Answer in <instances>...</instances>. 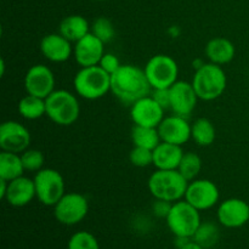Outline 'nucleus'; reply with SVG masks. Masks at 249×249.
<instances>
[{
    "instance_id": "1",
    "label": "nucleus",
    "mask_w": 249,
    "mask_h": 249,
    "mask_svg": "<svg viewBox=\"0 0 249 249\" xmlns=\"http://www.w3.org/2000/svg\"><path fill=\"white\" fill-rule=\"evenodd\" d=\"M152 91L145 71L134 65H122L111 74V92L124 105L134 102Z\"/></svg>"
},
{
    "instance_id": "2",
    "label": "nucleus",
    "mask_w": 249,
    "mask_h": 249,
    "mask_svg": "<svg viewBox=\"0 0 249 249\" xmlns=\"http://www.w3.org/2000/svg\"><path fill=\"white\" fill-rule=\"evenodd\" d=\"M191 83L199 100L213 101L225 92L228 77L223 66L207 62L196 68Z\"/></svg>"
},
{
    "instance_id": "3",
    "label": "nucleus",
    "mask_w": 249,
    "mask_h": 249,
    "mask_svg": "<svg viewBox=\"0 0 249 249\" xmlns=\"http://www.w3.org/2000/svg\"><path fill=\"white\" fill-rule=\"evenodd\" d=\"M189 181L179 173V170L156 169L148 178L147 187L155 199L174 202L184 199Z\"/></svg>"
},
{
    "instance_id": "4",
    "label": "nucleus",
    "mask_w": 249,
    "mask_h": 249,
    "mask_svg": "<svg viewBox=\"0 0 249 249\" xmlns=\"http://www.w3.org/2000/svg\"><path fill=\"white\" fill-rule=\"evenodd\" d=\"M75 94L84 100L94 101L111 92V74L99 65L80 67L73 79Z\"/></svg>"
},
{
    "instance_id": "5",
    "label": "nucleus",
    "mask_w": 249,
    "mask_h": 249,
    "mask_svg": "<svg viewBox=\"0 0 249 249\" xmlns=\"http://www.w3.org/2000/svg\"><path fill=\"white\" fill-rule=\"evenodd\" d=\"M45 104L46 117L57 125H72L79 118V100H78L77 95L68 90H53L45 99Z\"/></svg>"
},
{
    "instance_id": "6",
    "label": "nucleus",
    "mask_w": 249,
    "mask_h": 249,
    "mask_svg": "<svg viewBox=\"0 0 249 249\" xmlns=\"http://www.w3.org/2000/svg\"><path fill=\"white\" fill-rule=\"evenodd\" d=\"M165 221L175 237L192 238L202 224L201 212L185 199H180L173 203Z\"/></svg>"
},
{
    "instance_id": "7",
    "label": "nucleus",
    "mask_w": 249,
    "mask_h": 249,
    "mask_svg": "<svg viewBox=\"0 0 249 249\" xmlns=\"http://www.w3.org/2000/svg\"><path fill=\"white\" fill-rule=\"evenodd\" d=\"M145 74L153 89H169L179 77V66L169 55L158 53L152 56L146 63Z\"/></svg>"
},
{
    "instance_id": "8",
    "label": "nucleus",
    "mask_w": 249,
    "mask_h": 249,
    "mask_svg": "<svg viewBox=\"0 0 249 249\" xmlns=\"http://www.w3.org/2000/svg\"><path fill=\"white\" fill-rule=\"evenodd\" d=\"M36 198L46 207H53L66 194L65 179L58 170L43 168L33 178Z\"/></svg>"
},
{
    "instance_id": "9",
    "label": "nucleus",
    "mask_w": 249,
    "mask_h": 249,
    "mask_svg": "<svg viewBox=\"0 0 249 249\" xmlns=\"http://www.w3.org/2000/svg\"><path fill=\"white\" fill-rule=\"evenodd\" d=\"M89 213L88 198L78 192H68L53 206V216L62 225H77Z\"/></svg>"
},
{
    "instance_id": "10",
    "label": "nucleus",
    "mask_w": 249,
    "mask_h": 249,
    "mask_svg": "<svg viewBox=\"0 0 249 249\" xmlns=\"http://www.w3.org/2000/svg\"><path fill=\"white\" fill-rule=\"evenodd\" d=\"M220 198V191L215 182L209 179H195L187 185L184 199L199 212L208 211L216 206Z\"/></svg>"
},
{
    "instance_id": "11",
    "label": "nucleus",
    "mask_w": 249,
    "mask_h": 249,
    "mask_svg": "<svg viewBox=\"0 0 249 249\" xmlns=\"http://www.w3.org/2000/svg\"><path fill=\"white\" fill-rule=\"evenodd\" d=\"M23 85L27 94L46 99L53 90H56L55 74L48 66L34 65L27 71Z\"/></svg>"
},
{
    "instance_id": "12",
    "label": "nucleus",
    "mask_w": 249,
    "mask_h": 249,
    "mask_svg": "<svg viewBox=\"0 0 249 249\" xmlns=\"http://www.w3.org/2000/svg\"><path fill=\"white\" fill-rule=\"evenodd\" d=\"M31 133L17 121H6L0 125V148L7 152L22 153L31 145Z\"/></svg>"
},
{
    "instance_id": "13",
    "label": "nucleus",
    "mask_w": 249,
    "mask_h": 249,
    "mask_svg": "<svg viewBox=\"0 0 249 249\" xmlns=\"http://www.w3.org/2000/svg\"><path fill=\"white\" fill-rule=\"evenodd\" d=\"M165 109L153 99L152 95H147L130 106V118L135 125L158 128L164 118Z\"/></svg>"
},
{
    "instance_id": "14",
    "label": "nucleus",
    "mask_w": 249,
    "mask_h": 249,
    "mask_svg": "<svg viewBox=\"0 0 249 249\" xmlns=\"http://www.w3.org/2000/svg\"><path fill=\"white\" fill-rule=\"evenodd\" d=\"M216 218L226 229H240L249 221V204L242 198H228L219 204Z\"/></svg>"
},
{
    "instance_id": "15",
    "label": "nucleus",
    "mask_w": 249,
    "mask_h": 249,
    "mask_svg": "<svg viewBox=\"0 0 249 249\" xmlns=\"http://www.w3.org/2000/svg\"><path fill=\"white\" fill-rule=\"evenodd\" d=\"M170 108L174 114L189 117L195 111L198 101L192 83L185 80H178L169 88Z\"/></svg>"
},
{
    "instance_id": "16",
    "label": "nucleus",
    "mask_w": 249,
    "mask_h": 249,
    "mask_svg": "<svg viewBox=\"0 0 249 249\" xmlns=\"http://www.w3.org/2000/svg\"><path fill=\"white\" fill-rule=\"evenodd\" d=\"M105 43L90 32L73 45V56L80 67L97 66L105 55Z\"/></svg>"
},
{
    "instance_id": "17",
    "label": "nucleus",
    "mask_w": 249,
    "mask_h": 249,
    "mask_svg": "<svg viewBox=\"0 0 249 249\" xmlns=\"http://www.w3.org/2000/svg\"><path fill=\"white\" fill-rule=\"evenodd\" d=\"M157 129L160 140L164 142L182 146L191 139V124L186 117L179 114L164 117Z\"/></svg>"
},
{
    "instance_id": "18",
    "label": "nucleus",
    "mask_w": 249,
    "mask_h": 249,
    "mask_svg": "<svg viewBox=\"0 0 249 249\" xmlns=\"http://www.w3.org/2000/svg\"><path fill=\"white\" fill-rule=\"evenodd\" d=\"M40 53L53 63L66 62L73 55V45L68 39L60 33H50L40 40Z\"/></svg>"
},
{
    "instance_id": "19",
    "label": "nucleus",
    "mask_w": 249,
    "mask_h": 249,
    "mask_svg": "<svg viewBox=\"0 0 249 249\" xmlns=\"http://www.w3.org/2000/svg\"><path fill=\"white\" fill-rule=\"evenodd\" d=\"M34 198H36V194L33 179H29V178L22 175L17 179L9 181L4 199L10 206L21 208V207L31 203Z\"/></svg>"
},
{
    "instance_id": "20",
    "label": "nucleus",
    "mask_w": 249,
    "mask_h": 249,
    "mask_svg": "<svg viewBox=\"0 0 249 249\" xmlns=\"http://www.w3.org/2000/svg\"><path fill=\"white\" fill-rule=\"evenodd\" d=\"M184 153L182 146L162 141L153 150V165L156 169L175 170L179 167Z\"/></svg>"
},
{
    "instance_id": "21",
    "label": "nucleus",
    "mask_w": 249,
    "mask_h": 249,
    "mask_svg": "<svg viewBox=\"0 0 249 249\" xmlns=\"http://www.w3.org/2000/svg\"><path fill=\"white\" fill-rule=\"evenodd\" d=\"M209 62L224 66L230 63L235 58L236 48L232 41L224 36H216L211 39L204 48Z\"/></svg>"
},
{
    "instance_id": "22",
    "label": "nucleus",
    "mask_w": 249,
    "mask_h": 249,
    "mask_svg": "<svg viewBox=\"0 0 249 249\" xmlns=\"http://www.w3.org/2000/svg\"><path fill=\"white\" fill-rule=\"evenodd\" d=\"M91 26L88 19L82 15H70L60 22L58 33L65 36L71 43H77L78 40L90 33Z\"/></svg>"
},
{
    "instance_id": "23",
    "label": "nucleus",
    "mask_w": 249,
    "mask_h": 249,
    "mask_svg": "<svg viewBox=\"0 0 249 249\" xmlns=\"http://www.w3.org/2000/svg\"><path fill=\"white\" fill-rule=\"evenodd\" d=\"M21 153L1 151L0 153V179L11 181L24 174Z\"/></svg>"
},
{
    "instance_id": "24",
    "label": "nucleus",
    "mask_w": 249,
    "mask_h": 249,
    "mask_svg": "<svg viewBox=\"0 0 249 249\" xmlns=\"http://www.w3.org/2000/svg\"><path fill=\"white\" fill-rule=\"evenodd\" d=\"M216 130L213 122L208 118H197L191 124V139L202 147L211 146L215 141Z\"/></svg>"
},
{
    "instance_id": "25",
    "label": "nucleus",
    "mask_w": 249,
    "mask_h": 249,
    "mask_svg": "<svg viewBox=\"0 0 249 249\" xmlns=\"http://www.w3.org/2000/svg\"><path fill=\"white\" fill-rule=\"evenodd\" d=\"M18 113L27 121H36L46 116L45 99L27 94L18 102Z\"/></svg>"
},
{
    "instance_id": "26",
    "label": "nucleus",
    "mask_w": 249,
    "mask_h": 249,
    "mask_svg": "<svg viewBox=\"0 0 249 249\" xmlns=\"http://www.w3.org/2000/svg\"><path fill=\"white\" fill-rule=\"evenodd\" d=\"M131 141L134 146L148 148L152 151L162 142L157 128L135 125V124L131 129Z\"/></svg>"
},
{
    "instance_id": "27",
    "label": "nucleus",
    "mask_w": 249,
    "mask_h": 249,
    "mask_svg": "<svg viewBox=\"0 0 249 249\" xmlns=\"http://www.w3.org/2000/svg\"><path fill=\"white\" fill-rule=\"evenodd\" d=\"M202 158L199 157L197 153L195 152H185L182 156L180 164L178 167L180 174L187 180V181H192V180L197 179L202 170Z\"/></svg>"
},
{
    "instance_id": "28",
    "label": "nucleus",
    "mask_w": 249,
    "mask_h": 249,
    "mask_svg": "<svg viewBox=\"0 0 249 249\" xmlns=\"http://www.w3.org/2000/svg\"><path fill=\"white\" fill-rule=\"evenodd\" d=\"M219 236H220V232H219L218 226L211 221H206V223H202L199 225L192 240L198 243L199 246H202L204 249H207L218 243Z\"/></svg>"
},
{
    "instance_id": "29",
    "label": "nucleus",
    "mask_w": 249,
    "mask_h": 249,
    "mask_svg": "<svg viewBox=\"0 0 249 249\" xmlns=\"http://www.w3.org/2000/svg\"><path fill=\"white\" fill-rule=\"evenodd\" d=\"M90 32L94 36H96L100 40L104 41L105 44L112 41L116 36V29H114L113 23L107 17H99V18L95 19L92 22Z\"/></svg>"
},
{
    "instance_id": "30",
    "label": "nucleus",
    "mask_w": 249,
    "mask_h": 249,
    "mask_svg": "<svg viewBox=\"0 0 249 249\" xmlns=\"http://www.w3.org/2000/svg\"><path fill=\"white\" fill-rule=\"evenodd\" d=\"M67 249H100V245L91 232L78 231L68 240Z\"/></svg>"
},
{
    "instance_id": "31",
    "label": "nucleus",
    "mask_w": 249,
    "mask_h": 249,
    "mask_svg": "<svg viewBox=\"0 0 249 249\" xmlns=\"http://www.w3.org/2000/svg\"><path fill=\"white\" fill-rule=\"evenodd\" d=\"M21 158L26 172H39L40 169H43L44 163H45L43 152L36 150V148H27L24 152L21 153Z\"/></svg>"
},
{
    "instance_id": "32",
    "label": "nucleus",
    "mask_w": 249,
    "mask_h": 249,
    "mask_svg": "<svg viewBox=\"0 0 249 249\" xmlns=\"http://www.w3.org/2000/svg\"><path fill=\"white\" fill-rule=\"evenodd\" d=\"M129 160L136 168H146L151 164L153 165V151L134 146L133 150L129 153Z\"/></svg>"
},
{
    "instance_id": "33",
    "label": "nucleus",
    "mask_w": 249,
    "mask_h": 249,
    "mask_svg": "<svg viewBox=\"0 0 249 249\" xmlns=\"http://www.w3.org/2000/svg\"><path fill=\"white\" fill-rule=\"evenodd\" d=\"M99 66L102 68V70L106 71L108 74H113V73L121 67L122 63L121 61H119V58L117 57L114 53H105V55L102 56L101 61H100Z\"/></svg>"
},
{
    "instance_id": "34",
    "label": "nucleus",
    "mask_w": 249,
    "mask_h": 249,
    "mask_svg": "<svg viewBox=\"0 0 249 249\" xmlns=\"http://www.w3.org/2000/svg\"><path fill=\"white\" fill-rule=\"evenodd\" d=\"M172 206V202L162 201V199H155V203L152 204V212L157 218L165 219L168 216V214H169Z\"/></svg>"
},
{
    "instance_id": "35",
    "label": "nucleus",
    "mask_w": 249,
    "mask_h": 249,
    "mask_svg": "<svg viewBox=\"0 0 249 249\" xmlns=\"http://www.w3.org/2000/svg\"><path fill=\"white\" fill-rule=\"evenodd\" d=\"M151 95L153 99L160 105L164 109L170 108V97H169V89H153L151 91Z\"/></svg>"
},
{
    "instance_id": "36",
    "label": "nucleus",
    "mask_w": 249,
    "mask_h": 249,
    "mask_svg": "<svg viewBox=\"0 0 249 249\" xmlns=\"http://www.w3.org/2000/svg\"><path fill=\"white\" fill-rule=\"evenodd\" d=\"M179 249H204V248L202 247V246H199L197 242H195L194 240H190L186 245H184L181 248H179Z\"/></svg>"
},
{
    "instance_id": "37",
    "label": "nucleus",
    "mask_w": 249,
    "mask_h": 249,
    "mask_svg": "<svg viewBox=\"0 0 249 249\" xmlns=\"http://www.w3.org/2000/svg\"><path fill=\"white\" fill-rule=\"evenodd\" d=\"M0 67H1V73H0V74H1V77H2L5 73V61L4 60H1V62H0Z\"/></svg>"
},
{
    "instance_id": "38",
    "label": "nucleus",
    "mask_w": 249,
    "mask_h": 249,
    "mask_svg": "<svg viewBox=\"0 0 249 249\" xmlns=\"http://www.w3.org/2000/svg\"><path fill=\"white\" fill-rule=\"evenodd\" d=\"M97 1H105V0H97Z\"/></svg>"
}]
</instances>
